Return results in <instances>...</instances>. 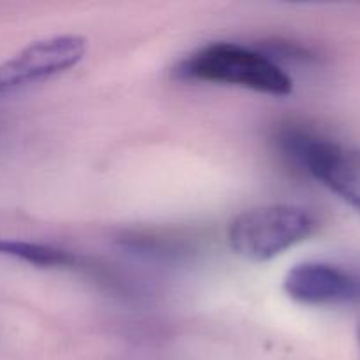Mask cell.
<instances>
[{"label": "cell", "mask_w": 360, "mask_h": 360, "mask_svg": "<svg viewBox=\"0 0 360 360\" xmlns=\"http://www.w3.org/2000/svg\"><path fill=\"white\" fill-rule=\"evenodd\" d=\"M179 76L202 83L239 86L273 97H287L294 81L278 63L234 42L202 46L179 65Z\"/></svg>", "instance_id": "obj_1"}, {"label": "cell", "mask_w": 360, "mask_h": 360, "mask_svg": "<svg viewBox=\"0 0 360 360\" xmlns=\"http://www.w3.org/2000/svg\"><path fill=\"white\" fill-rule=\"evenodd\" d=\"M316 220L295 204H264L236 214L227 227L232 253L248 262H269L315 232Z\"/></svg>", "instance_id": "obj_2"}, {"label": "cell", "mask_w": 360, "mask_h": 360, "mask_svg": "<svg viewBox=\"0 0 360 360\" xmlns=\"http://www.w3.org/2000/svg\"><path fill=\"white\" fill-rule=\"evenodd\" d=\"M88 53V39L77 34L51 35L30 42L0 62V95L44 83L69 72Z\"/></svg>", "instance_id": "obj_3"}, {"label": "cell", "mask_w": 360, "mask_h": 360, "mask_svg": "<svg viewBox=\"0 0 360 360\" xmlns=\"http://www.w3.org/2000/svg\"><path fill=\"white\" fill-rule=\"evenodd\" d=\"M306 171L360 214V150L322 137L295 139Z\"/></svg>", "instance_id": "obj_4"}, {"label": "cell", "mask_w": 360, "mask_h": 360, "mask_svg": "<svg viewBox=\"0 0 360 360\" xmlns=\"http://www.w3.org/2000/svg\"><path fill=\"white\" fill-rule=\"evenodd\" d=\"M283 292L304 306L347 304L360 301V278L330 264L302 262L287 271Z\"/></svg>", "instance_id": "obj_5"}, {"label": "cell", "mask_w": 360, "mask_h": 360, "mask_svg": "<svg viewBox=\"0 0 360 360\" xmlns=\"http://www.w3.org/2000/svg\"><path fill=\"white\" fill-rule=\"evenodd\" d=\"M0 257L16 259L41 269H60L76 264L74 253L41 243L20 241V239H0Z\"/></svg>", "instance_id": "obj_6"}, {"label": "cell", "mask_w": 360, "mask_h": 360, "mask_svg": "<svg viewBox=\"0 0 360 360\" xmlns=\"http://www.w3.org/2000/svg\"><path fill=\"white\" fill-rule=\"evenodd\" d=\"M357 341H359V347H360V320H359V326H357Z\"/></svg>", "instance_id": "obj_7"}]
</instances>
